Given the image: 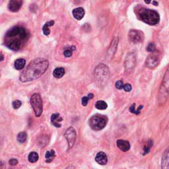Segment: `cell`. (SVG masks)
Returning a JSON list of instances; mask_svg holds the SVG:
<instances>
[{"instance_id": "6", "label": "cell", "mask_w": 169, "mask_h": 169, "mask_svg": "<svg viewBox=\"0 0 169 169\" xmlns=\"http://www.w3.org/2000/svg\"><path fill=\"white\" fill-rule=\"evenodd\" d=\"M95 76L100 83L107 81L109 76V71L107 66L104 64H100L97 66L95 70Z\"/></svg>"}, {"instance_id": "14", "label": "cell", "mask_w": 169, "mask_h": 169, "mask_svg": "<svg viewBox=\"0 0 169 169\" xmlns=\"http://www.w3.org/2000/svg\"><path fill=\"white\" fill-rule=\"evenodd\" d=\"M63 118L58 113L53 114L51 116V122L52 124L56 128H60L61 126V122H62Z\"/></svg>"}, {"instance_id": "32", "label": "cell", "mask_w": 169, "mask_h": 169, "mask_svg": "<svg viewBox=\"0 0 169 169\" xmlns=\"http://www.w3.org/2000/svg\"><path fill=\"white\" fill-rule=\"evenodd\" d=\"M123 81H121V80L118 81L116 83V87L118 89H120V90L122 89H123Z\"/></svg>"}, {"instance_id": "12", "label": "cell", "mask_w": 169, "mask_h": 169, "mask_svg": "<svg viewBox=\"0 0 169 169\" xmlns=\"http://www.w3.org/2000/svg\"><path fill=\"white\" fill-rule=\"evenodd\" d=\"M116 144H117L118 147L123 152L128 151L129 149H130V144H129V142H128V141L123 140V139H118L116 142Z\"/></svg>"}, {"instance_id": "27", "label": "cell", "mask_w": 169, "mask_h": 169, "mask_svg": "<svg viewBox=\"0 0 169 169\" xmlns=\"http://www.w3.org/2000/svg\"><path fill=\"white\" fill-rule=\"evenodd\" d=\"M135 108H136V104H133L130 106V108H129V111H130L132 112V113L136 114H139L140 113L141 109L143 108V105H141L137 110L135 109Z\"/></svg>"}, {"instance_id": "26", "label": "cell", "mask_w": 169, "mask_h": 169, "mask_svg": "<svg viewBox=\"0 0 169 169\" xmlns=\"http://www.w3.org/2000/svg\"><path fill=\"white\" fill-rule=\"evenodd\" d=\"M94 97V94L93 93H89L87 97H83L82 99L81 103L83 106H86L89 103V100L92 99Z\"/></svg>"}, {"instance_id": "22", "label": "cell", "mask_w": 169, "mask_h": 169, "mask_svg": "<svg viewBox=\"0 0 169 169\" xmlns=\"http://www.w3.org/2000/svg\"><path fill=\"white\" fill-rule=\"evenodd\" d=\"M39 158L38 154L36 152H31L30 154L29 155V157H28V159H29V161L31 163L36 162Z\"/></svg>"}, {"instance_id": "23", "label": "cell", "mask_w": 169, "mask_h": 169, "mask_svg": "<svg viewBox=\"0 0 169 169\" xmlns=\"http://www.w3.org/2000/svg\"><path fill=\"white\" fill-rule=\"evenodd\" d=\"M95 107L99 110H106L108 107L107 103L103 100H99L95 104Z\"/></svg>"}, {"instance_id": "36", "label": "cell", "mask_w": 169, "mask_h": 169, "mask_svg": "<svg viewBox=\"0 0 169 169\" xmlns=\"http://www.w3.org/2000/svg\"><path fill=\"white\" fill-rule=\"evenodd\" d=\"M65 169H74V167H73L72 165H70V166H69V167H67Z\"/></svg>"}, {"instance_id": "33", "label": "cell", "mask_w": 169, "mask_h": 169, "mask_svg": "<svg viewBox=\"0 0 169 169\" xmlns=\"http://www.w3.org/2000/svg\"><path fill=\"white\" fill-rule=\"evenodd\" d=\"M9 163L11 166H15L18 164V161L15 159H11L9 161Z\"/></svg>"}, {"instance_id": "13", "label": "cell", "mask_w": 169, "mask_h": 169, "mask_svg": "<svg viewBox=\"0 0 169 169\" xmlns=\"http://www.w3.org/2000/svg\"><path fill=\"white\" fill-rule=\"evenodd\" d=\"M22 2L21 1H11L8 4L9 9L12 12H17L21 7Z\"/></svg>"}, {"instance_id": "28", "label": "cell", "mask_w": 169, "mask_h": 169, "mask_svg": "<svg viewBox=\"0 0 169 169\" xmlns=\"http://www.w3.org/2000/svg\"><path fill=\"white\" fill-rule=\"evenodd\" d=\"M152 145H153V143H152L151 141L149 140V142H147V144L145 145V147H144V155L149 153V152L151 149V147H152Z\"/></svg>"}, {"instance_id": "2", "label": "cell", "mask_w": 169, "mask_h": 169, "mask_svg": "<svg viewBox=\"0 0 169 169\" xmlns=\"http://www.w3.org/2000/svg\"><path fill=\"white\" fill-rule=\"evenodd\" d=\"M48 66L49 62L46 59L39 58L34 60L22 71L19 80L22 83L36 80L46 71Z\"/></svg>"}, {"instance_id": "34", "label": "cell", "mask_w": 169, "mask_h": 169, "mask_svg": "<svg viewBox=\"0 0 169 169\" xmlns=\"http://www.w3.org/2000/svg\"><path fill=\"white\" fill-rule=\"evenodd\" d=\"M0 169H5V167L4 163L1 161H0Z\"/></svg>"}, {"instance_id": "1", "label": "cell", "mask_w": 169, "mask_h": 169, "mask_svg": "<svg viewBox=\"0 0 169 169\" xmlns=\"http://www.w3.org/2000/svg\"><path fill=\"white\" fill-rule=\"evenodd\" d=\"M30 34L25 27L15 26L9 29L5 36V45L8 48L18 51L29 38Z\"/></svg>"}, {"instance_id": "8", "label": "cell", "mask_w": 169, "mask_h": 169, "mask_svg": "<svg viewBox=\"0 0 169 169\" xmlns=\"http://www.w3.org/2000/svg\"><path fill=\"white\" fill-rule=\"evenodd\" d=\"M159 54L157 53H153L149 55L147 60L145 61V65L148 68L153 70L159 65Z\"/></svg>"}, {"instance_id": "30", "label": "cell", "mask_w": 169, "mask_h": 169, "mask_svg": "<svg viewBox=\"0 0 169 169\" xmlns=\"http://www.w3.org/2000/svg\"><path fill=\"white\" fill-rule=\"evenodd\" d=\"M21 104H22V103H21V101H20L19 100H16L13 101V103H12V106L13 107V109H19Z\"/></svg>"}, {"instance_id": "18", "label": "cell", "mask_w": 169, "mask_h": 169, "mask_svg": "<svg viewBox=\"0 0 169 169\" xmlns=\"http://www.w3.org/2000/svg\"><path fill=\"white\" fill-rule=\"evenodd\" d=\"M54 25V21H50L44 24V25L42 27V31L43 33L46 36H48L50 33V27H52Z\"/></svg>"}, {"instance_id": "11", "label": "cell", "mask_w": 169, "mask_h": 169, "mask_svg": "<svg viewBox=\"0 0 169 169\" xmlns=\"http://www.w3.org/2000/svg\"><path fill=\"white\" fill-rule=\"evenodd\" d=\"M95 161L98 164L100 165H105L107 164L108 162V159H107V156L105 153L103 151L99 152V153L96 155Z\"/></svg>"}, {"instance_id": "25", "label": "cell", "mask_w": 169, "mask_h": 169, "mask_svg": "<svg viewBox=\"0 0 169 169\" xmlns=\"http://www.w3.org/2000/svg\"><path fill=\"white\" fill-rule=\"evenodd\" d=\"M27 138V134L25 132H20L17 136V141L19 143H25L26 142Z\"/></svg>"}, {"instance_id": "29", "label": "cell", "mask_w": 169, "mask_h": 169, "mask_svg": "<svg viewBox=\"0 0 169 169\" xmlns=\"http://www.w3.org/2000/svg\"><path fill=\"white\" fill-rule=\"evenodd\" d=\"M147 50L149 52H154L156 50V46L155 44L153 42H151L148 44Z\"/></svg>"}, {"instance_id": "10", "label": "cell", "mask_w": 169, "mask_h": 169, "mask_svg": "<svg viewBox=\"0 0 169 169\" xmlns=\"http://www.w3.org/2000/svg\"><path fill=\"white\" fill-rule=\"evenodd\" d=\"M136 64V56L133 53H129L128 54L125 60V70L127 72L132 71Z\"/></svg>"}, {"instance_id": "7", "label": "cell", "mask_w": 169, "mask_h": 169, "mask_svg": "<svg viewBox=\"0 0 169 169\" xmlns=\"http://www.w3.org/2000/svg\"><path fill=\"white\" fill-rule=\"evenodd\" d=\"M76 130L74 128L70 127L65 132L64 136L68 143V148L71 149L74 145L76 139Z\"/></svg>"}, {"instance_id": "9", "label": "cell", "mask_w": 169, "mask_h": 169, "mask_svg": "<svg viewBox=\"0 0 169 169\" xmlns=\"http://www.w3.org/2000/svg\"><path fill=\"white\" fill-rule=\"evenodd\" d=\"M128 37L129 41L133 43H139L143 41L144 35L143 33L138 30L132 29L130 30L128 33Z\"/></svg>"}, {"instance_id": "16", "label": "cell", "mask_w": 169, "mask_h": 169, "mask_svg": "<svg viewBox=\"0 0 169 169\" xmlns=\"http://www.w3.org/2000/svg\"><path fill=\"white\" fill-rule=\"evenodd\" d=\"M118 38L117 37H115L112 42H111L110 46L109 47V51H108V55L110 56V58H112L116 51L117 50V45H118Z\"/></svg>"}, {"instance_id": "19", "label": "cell", "mask_w": 169, "mask_h": 169, "mask_svg": "<svg viewBox=\"0 0 169 169\" xmlns=\"http://www.w3.org/2000/svg\"><path fill=\"white\" fill-rule=\"evenodd\" d=\"M26 64V61L24 59H17L15 61V67L16 70H21L22 69H23Z\"/></svg>"}, {"instance_id": "5", "label": "cell", "mask_w": 169, "mask_h": 169, "mask_svg": "<svg viewBox=\"0 0 169 169\" xmlns=\"http://www.w3.org/2000/svg\"><path fill=\"white\" fill-rule=\"evenodd\" d=\"M30 103L36 117H40L43 112V103L41 96L39 93H35L32 95Z\"/></svg>"}, {"instance_id": "3", "label": "cell", "mask_w": 169, "mask_h": 169, "mask_svg": "<svg viewBox=\"0 0 169 169\" xmlns=\"http://www.w3.org/2000/svg\"><path fill=\"white\" fill-rule=\"evenodd\" d=\"M137 11L138 18L145 23L150 25H155L159 22L160 16L155 10L140 7Z\"/></svg>"}, {"instance_id": "37", "label": "cell", "mask_w": 169, "mask_h": 169, "mask_svg": "<svg viewBox=\"0 0 169 169\" xmlns=\"http://www.w3.org/2000/svg\"><path fill=\"white\" fill-rule=\"evenodd\" d=\"M153 4L155 5V6H157V5H158V3H157V2H153Z\"/></svg>"}, {"instance_id": "17", "label": "cell", "mask_w": 169, "mask_h": 169, "mask_svg": "<svg viewBox=\"0 0 169 169\" xmlns=\"http://www.w3.org/2000/svg\"><path fill=\"white\" fill-rule=\"evenodd\" d=\"M73 15L77 20H81L84 15V10L83 7H77L74 9L72 11Z\"/></svg>"}, {"instance_id": "15", "label": "cell", "mask_w": 169, "mask_h": 169, "mask_svg": "<svg viewBox=\"0 0 169 169\" xmlns=\"http://www.w3.org/2000/svg\"><path fill=\"white\" fill-rule=\"evenodd\" d=\"M168 149H167L162 155L161 160V168L169 169V161H168Z\"/></svg>"}, {"instance_id": "20", "label": "cell", "mask_w": 169, "mask_h": 169, "mask_svg": "<svg viewBox=\"0 0 169 169\" xmlns=\"http://www.w3.org/2000/svg\"><path fill=\"white\" fill-rule=\"evenodd\" d=\"M65 74V70L63 67H57L56 68L53 72V75L56 78H61Z\"/></svg>"}, {"instance_id": "24", "label": "cell", "mask_w": 169, "mask_h": 169, "mask_svg": "<svg viewBox=\"0 0 169 169\" xmlns=\"http://www.w3.org/2000/svg\"><path fill=\"white\" fill-rule=\"evenodd\" d=\"M75 50H76V48L74 46H71V47L65 49L64 52V54L65 56V57L70 58L73 54V52L75 51Z\"/></svg>"}, {"instance_id": "4", "label": "cell", "mask_w": 169, "mask_h": 169, "mask_svg": "<svg viewBox=\"0 0 169 169\" xmlns=\"http://www.w3.org/2000/svg\"><path fill=\"white\" fill-rule=\"evenodd\" d=\"M108 122L106 116L101 114H96L93 116L89 120V126L93 130L99 131L104 128Z\"/></svg>"}, {"instance_id": "31", "label": "cell", "mask_w": 169, "mask_h": 169, "mask_svg": "<svg viewBox=\"0 0 169 169\" xmlns=\"http://www.w3.org/2000/svg\"><path fill=\"white\" fill-rule=\"evenodd\" d=\"M123 89L126 92H130L132 89V87L129 83H126L123 84Z\"/></svg>"}, {"instance_id": "35", "label": "cell", "mask_w": 169, "mask_h": 169, "mask_svg": "<svg viewBox=\"0 0 169 169\" xmlns=\"http://www.w3.org/2000/svg\"><path fill=\"white\" fill-rule=\"evenodd\" d=\"M4 60V56L2 53L0 52V61H2Z\"/></svg>"}, {"instance_id": "21", "label": "cell", "mask_w": 169, "mask_h": 169, "mask_svg": "<svg viewBox=\"0 0 169 169\" xmlns=\"http://www.w3.org/2000/svg\"><path fill=\"white\" fill-rule=\"evenodd\" d=\"M56 157V153L54 150L48 151L45 155V158H46V162L48 163L51 162Z\"/></svg>"}]
</instances>
